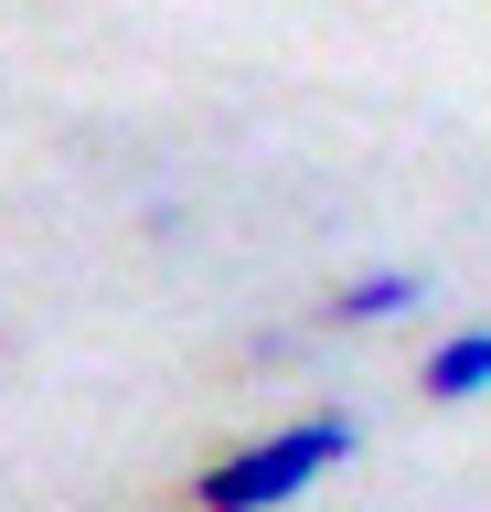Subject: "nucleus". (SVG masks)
Masks as SVG:
<instances>
[{"instance_id": "f257e3e1", "label": "nucleus", "mask_w": 491, "mask_h": 512, "mask_svg": "<svg viewBox=\"0 0 491 512\" xmlns=\"http://www.w3.org/2000/svg\"><path fill=\"white\" fill-rule=\"evenodd\" d=\"M353 448H363L353 416H299V427H278V438L214 459V470L193 480V512H278V502H299L321 470H342Z\"/></svg>"}, {"instance_id": "f03ea898", "label": "nucleus", "mask_w": 491, "mask_h": 512, "mask_svg": "<svg viewBox=\"0 0 491 512\" xmlns=\"http://www.w3.org/2000/svg\"><path fill=\"white\" fill-rule=\"evenodd\" d=\"M417 395H427V406H459V395H491V331H449V342L427 352Z\"/></svg>"}, {"instance_id": "7ed1b4c3", "label": "nucleus", "mask_w": 491, "mask_h": 512, "mask_svg": "<svg viewBox=\"0 0 491 512\" xmlns=\"http://www.w3.org/2000/svg\"><path fill=\"white\" fill-rule=\"evenodd\" d=\"M406 299H427V278H417V267H374V278H353V288H331V310H321V331H363V320H385V310H406Z\"/></svg>"}]
</instances>
